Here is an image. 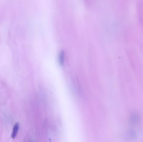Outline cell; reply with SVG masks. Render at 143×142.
I'll return each mask as SVG.
<instances>
[{
    "label": "cell",
    "instance_id": "2",
    "mask_svg": "<svg viewBox=\"0 0 143 142\" xmlns=\"http://www.w3.org/2000/svg\"><path fill=\"white\" fill-rule=\"evenodd\" d=\"M60 60L61 64H62L64 63V53L63 52H61L60 55Z\"/></svg>",
    "mask_w": 143,
    "mask_h": 142
},
{
    "label": "cell",
    "instance_id": "1",
    "mask_svg": "<svg viewBox=\"0 0 143 142\" xmlns=\"http://www.w3.org/2000/svg\"><path fill=\"white\" fill-rule=\"evenodd\" d=\"M19 124L18 123H15V124L14 125L12 134V137L13 139H14L16 136L19 129Z\"/></svg>",
    "mask_w": 143,
    "mask_h": 142
}]
</instances>
